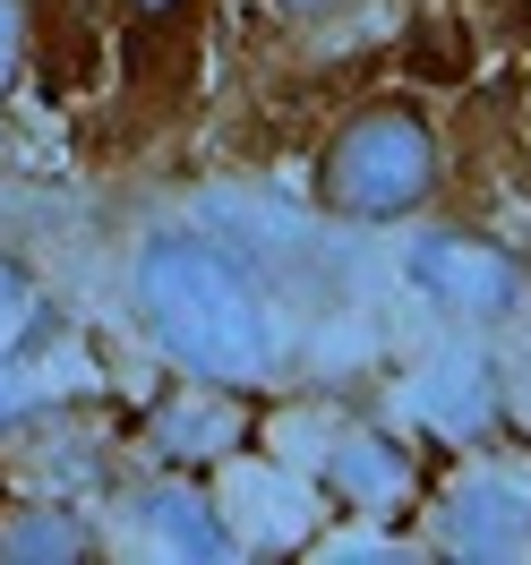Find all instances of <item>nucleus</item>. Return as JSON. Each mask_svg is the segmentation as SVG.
Listing matches in <instances>:
<instances>
[{
    "label": "nucleus",
    "instance_id": "1",
    "mask_svg": "<svg viewBox=\"0 0 531 565\" xmlns=\"http://www.w3.org/2000/svg\"><path fill=\"white\" fill-rule=\"evenodd\" d=\"M129 309H138L146 343L172 360L189 386L248 394L284 369V326L266 309L257 275L214 232L155 223L129 248Z\"/></svg>",
    "mask_w": 531,
    "mask_h": 565
},
{
    "label": "nucleus",
    "instance_id": "2",
    "mask_svg": "<svg viewBox=\"0 0 531 565\" xmlns=\"http://www.w3.org/2000/svg\"><path fill=\"white\" fill-rule=\"evenodd\" d=\"M446 198V138L412 95H369L352 104L318 146V206L334 223H421Z\"/></svg>",
    "mask_w": 531,
    "mask_h": 565
},
{
    "label": "nucleus",
    "instance_id": "3",
    "mask_svg": "<svg viewBox=\"0 0 531 565\" xmlns=\"http://www.w3.org/2000/svg\"><path fill=\"white\" fill-rule=\"evenodd\" d=\"M403 266H412V282L463 326H506L523 309V266L497 241H480V232H421Z\"/></svg>",
    "mask_w": 531,
    "mask_h": 565
},
{
    "label": "nucleus",
    "instance_id": "4",
    "mask_svg": "<svg viewBox=\"0 0 531 565\" xmlns=\"http://www.w3.org/2000/svg\"><path fill=\"white\" fill-rule=\"evenodd\" d=\"M104 531L61 497H18L0 505V565H95Z\"/></svg>",
    "mask_w": 531,
    "mask_h": 565
},
{
    "label": "nucleus",
    "instance_id": "5",
    "mask_svg": "<svg viewBox=\"0 0 531 565\" xmlns=\"http://www.w3.org/2000/svg\"><path fill=\"white\" fill-rule=\"evenodd\" d=\"M146 531H155V548L163 557H232L241 540L223 531L206 489H189V480H163V489H146Z\"/></svg>",
    "mask_w": 531,
    "mask_h": 565
},
{
    "label": "nucleus",
    "instance_id": "6",
    "mask_svg": "<svg viewBox=\"0 0 531 565\" xmlns=\"http://www.w3.org/2000/svg\"><path fill=\"white\" fill-rule=\"evenodd\" d=\"M26 43H35V0H0V104L26 77Z\"/></svg>",
    "mask_w": 531,
    "mask_h": 565
},
{
    "label": "nucleus",
    "instance_id": "7",
    "mask_svg": "<svg viewBox=\"0 0 531 565\" xmlns=\"http://www.w3.org/2000/svg\"><path fill=\"white\" fill-rule=\"evenodd\" d=\"M284 18H300V26H326V18H343V9H360V0H275Z\"/></svg>",
    "mask_w": 531,
    "mask_h": 565
},
{
    "label": "nucleus",
    "instance_id": "8",
    "mask_svg": "<svg viewBox=\"0 0 531 565\" xmlns=\"http://www.w3.org/2000/svg\"><path fill=\"white\" fill-rule=\"evenodd\" d=\"M9 412H18V360L0 352V420H9Z\"/></svg>",
    "mask_w": 531,
    "mask_h": 565
},
{
    "label": "nucleus",
    "instance_id": "9",
    "mask_svg": "<svg viewBox=\"0 0 531 565\" xmlns=\"http://www.w3.org/2000/svg\"><path fill=\"white\" fill-rule=\"evenodd\" d=\"M129 9H138V18H163V9H172V0H129Z\"/></svg>",
    "mask_w": 531,
    "mask_h": 565
},
{
    "label": "nucleus",
    "instance_id": "10",
    "mask_svg": "<svg viewBox=\"0 0 531 565\" xmlns=\"http://www.w3.org/2000/svg\"><path fill=\"white\" fill-rule=\"evenodd\" d=\"M523 9H531V0H523Z\"/></svg>",
    "mask_w": 531,
    "mask_h": 565
}]
</instances>
